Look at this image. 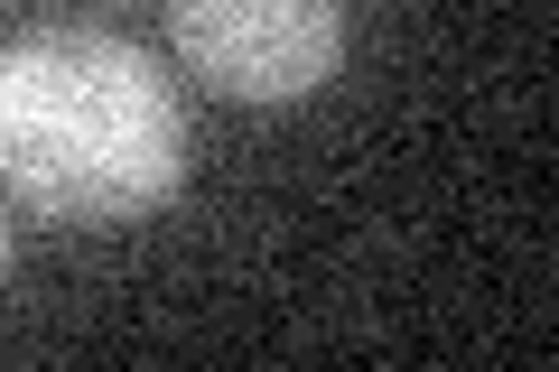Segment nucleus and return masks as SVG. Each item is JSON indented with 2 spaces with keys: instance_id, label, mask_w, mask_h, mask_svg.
Masks as SVG:
<instances>
[{
  "instance_id": "nucleus-2",
  "label": "nucleus",
  "mask_w": 559,
  "mask_h": 372,
  "mask_svg": "<svg viewBox=\"0 0 559 372\" xmlns=\"http://www.w3.org/2000/svg\"><path fill=\"white\" fill-rule=\"evenodd\" d=\"M168 47L234 103H299L345 57V0H168Z\"/></svg>"
},
{
  "instance_id": "nucleus-3",
  "label": "nucleus",
  "mask_w": 559,
  "mask_h": 372,
  "mask_svg": "<svg viewBox=\"0 0 559 372\" xmlns=\"http://www.w3.org/2000/svg\"><path fill=\"white\" fill-rule=\"evenodd\" d=\"M0 271H10V224H0Z\"/></svg>"
},
{
  "instance_id": "nucleus-1",
  "label": "nucleus",
  "mask_w": 559,
  "mask_h": 372,
  "mask_svg": "<svg viewBox=\"0 0 559 372\" xmlns=\"http://www.w3.org/2000/svg\"><path fill=\"white\" fill-rule=\"evenodd\" d=\"M187 177V103L112 28H28L0 47V187L47 224L159 215Z\"/></svg>"
}]
</instances>
